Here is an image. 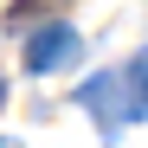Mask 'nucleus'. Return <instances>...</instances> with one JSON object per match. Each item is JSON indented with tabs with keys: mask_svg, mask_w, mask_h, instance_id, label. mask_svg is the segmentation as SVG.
<instances>
[{
	"mask_svg": "<svg viewBox=\"0 0 148 148\" xmlns=\"http://www.w3.org/2000/svg\"><path fill=\"white\" fill-rule=\"evenodd\" d=\"M77 103L103 122V129L116 135L122 122H129V84L116 77V71H97V77H84V90H77Z\"/></svg>",
	"mask_w": 148,
	"mask_h": 148,
	"instance_id": "obj_2",
	"label": "nucleus"
},
{
	"mask_svg": "<svg viewBox=\"0 0 148 148\" xmlns=\"http://www.w3.org/2000/svg\"><path fill=\"white\" fill-rule=\"evenodd\" d=\"M122 84H129V116H148V52H135V58H129Z\"/></svg>",
	"mask_w": 148,
	"mask_h": 148,
	"instance_id": "obj_3",
	"label": "nucleus"
},
{
	"mask_svg": "<svg viewBox=\"0 0 148 148\" xmlns=\"http://www.w3.org/2000/svg\"><path fill=\"white\" fill-rule=\"evenodd\" d=\"M77 52H84L77 26L52 19V26H39V32L26 39V71H32V77H45V71H64V64H77Z\"/></svg>",
	"mask_w": 148,
	"mask_h": 148,
	"instance_id": "obj_1",
	"label": "nucleus"
}]
</instances>
